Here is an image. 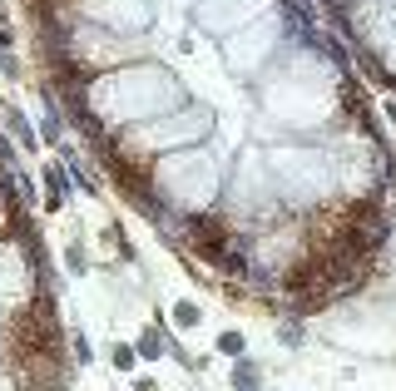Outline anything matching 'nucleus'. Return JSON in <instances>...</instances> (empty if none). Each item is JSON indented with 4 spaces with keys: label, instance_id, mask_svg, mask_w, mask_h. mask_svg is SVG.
<instances>
[{
    "label": "nucleus",
    "instance_id": "4",
    "mask_svg": "<svg viewBox=\"0 0 396 391\" xmlns=\"http://www.w3.org/2000/svg\"><path fill=\"white\" fill-rule=\"evenodd\" d=\"M45 189H50L45 208H50V213H60V208H65V179H60L55 169H45Z\"/></svg>",
    "mask_w": 396,
    "mask_h": 391
},
{
    "label": "nucleus",
    "instance_id": "6",
    "mask_svg": "<svg viewBox=\"0 0 396 391\" xmlns=\"http://www.w3.org/2000/svg\"><path fill=\"white\" fill-rule=\"evenodd\" d=\"M174 322H179L184 332H194L198 322H203V312H198V302H179V307H174Z\"/></svg>",
    "mask_w": 396,
    "mask_h": 391
},
{
    "label": "nucleus",
    "instance_id": "10",
    "mask_svg": "<svg viewBox=\"0 0 396 391\" xmlns=\"http://www.w3.org/2000/svg\"><path fill=\"white\" fill-rule=\"evenodd\" d=\"M70 347H75V362H80V367H85V362H90V342H85V337H75V342H70Z\"/></svg>",
    "mask_w": 396,
    "mask_h": 391
},
{
    "label": "nucleus",
    "instance_id": "8",
    "mask_svg": "<svg viewBox=\"0 0 396 391\" xmlns=\"http://www.w3.org/2000/svg\"><path fill=\"white\" fill-rule=\"evenodd\" d=\"M65 268H70L75 278H80V273L90 268V263H85V248H80V243H70V248H65Z\"/></svg>",
    "mask_w": 396,
    "mask_h": 391
},
{
    "label": "nucleus",
    "instance_id": "7",
    "mask_svg": "<svg viewBox=\"0 0 396 391\" xmlns=\"http://www.w3.org/2000/svg\"><path fill=\"white\" fill-rule=\"evenodd\" d=\"M218 352H223V357H243V352H248L243 332H223V337H218Z\"/></svg>",
    "mask_w": 396,
    "mask_h": 391
},
{
    "label": "nucleus",
    "instance_id": "2",
    "mask_svg": "<svg viewBox=\"0 0 396 391\" xmlns=\"http://www.w3.org/2000/svg\"><path fill=\"white\" fill-rule=\"evenodd\" d=\"M0 114H5V129L25 144V149H35V134H30V124H25V114L15 109V104H0Z\"/></svg>",
    "mask_w": 396,
    "mask_h": 391
},
{
    "label": "nucleus",
    "instance_id": "9",
    "mask_svg": "<svg viewBox=\"0 0 396 391\" xmlns=\"http://www.w3.org/2000/svg\"><path fill=\"white\" fill-rule=\"evenodd\" d=\"M263 377H258V367H248L243 357H238V372H233V387H258Z\"/></svg>",
    "mask_w": 396,
    "mask_h": 391
},
{
    "label": "nucleus",
    "instance_id": "3",
    "mask_svg": "<svg viewBox=\"0 0 396 391\" xmlns=\"http://www.w3.org/2000/svg\"><path fill=\"white\" fill-rule=\"evenodd\" d=\"M134 347H139V362H159V352H164V322H159V327H149Z\"/></svg>",
    "mask_w": 396,
    "mask_h": 391
},
{
    "label": "nucleus",
    "instance_id": "5",
    "mask_svg": "<svg viewBox=\"0 0 396 391\" xmlns=\"http://www.w3.org/2000/svg\"><path fill=\"white\" fill-rule=\"evenodd\" d=\"M109 362H114L119 372H134V367H139V347H129V342H114V352H109Z\"/></svg>",
    "mask_w": 396,
    "mask_h": 391
},
{
    "label": "nucleus",
    "instance_id": "1",
    "mask_svg": "<svg viewBox=\"0 0 396 391\" xmlns=\"http://www.w3.org/2000/svg\"><path fill=\"white\" fill-rule=\"evenodd\" d=\"M184 238H189V248H194L203 263H218V268H223V258L238 248L233 223H228L223 213H213V208H203V213H189V218H184Z\"/></svg>",
    "mask_w": 396,
    "mask_h": 391
},
{
    "label": "nucleus",
    "instance_id": "11",
    "mask_svg": "<svg viewBox=\"0 0 396 391\" xmlns=\"http://www.w3.org/2000/svg\"><path fill=\"white\" fill-rule=\"evenodd\" d=\"M10 50H15V35H10V25L0 20V55H10Z\"/></svg>",
    "mask_w": 396,
    "mask_h": 391
}]
</instances>
